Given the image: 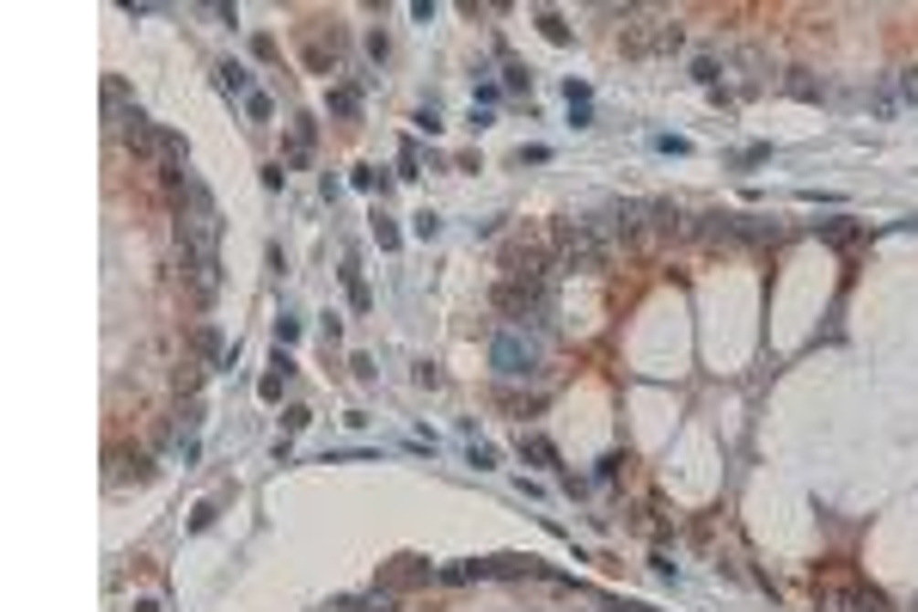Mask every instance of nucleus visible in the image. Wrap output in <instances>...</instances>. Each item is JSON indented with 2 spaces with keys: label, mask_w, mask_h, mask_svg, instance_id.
<instances>
[{
  "label": "nucleus",
  "mask_w": 918,
  "mask_h": 612,
  "mask_svg": "<svg viewBox=\"0 0 918 612\" xmlns=\"http://www.w3.org/2000/svg\"><path fill=\"white\" fill-rule=\"evenodd\" d=\"M894 111H900L894 86H876V92H870V117H894Z\"/></svg>",
  "instance_id": "nucleus-20"
},
{
  "label": "nucleus",
  "mask_w": 918,
  "mask_h": 612,
  "mask_svg": "<svg viewBox=\"0 0 918 612\" xmlns=\"http://www.w3.org/2000/svg\"><path fill=\"white\" fill-rule=\"evenodd\" d=\"M343 288H349V306H355V312H367V306H374V294H367V282H362V269H343Z\"/></svg>",
  "instance_id": "nucleus-18"
},
{
  "label": "nucleus",
  "mask_w": 918,
  "mask_h": 612,
  "mask_svg": "<svg viewBox=\"0 0 918 612\" xmlns=\"http://www.w3.org/2000/svg\"><path fill=\"white\" fill-rule=\"evenodd\" d=\"M215 86H221L227 99H251V74H245L239 61H221V68H215Z\"/></svg>",
  "instance_id": "nucleus-10"
},
{
  "label": "nucleus",
  "mask_w": 918,
  "mask_h": 612,
  "mask_svg": "<svg viewBox=\"0 0 918 612\" xmlns=\"http://www.w3.org/2000/svg\"><path fill=\"white\" fill-rule=\"evenodd\" d=\"M490 306H496L502 319H514V325L545 331V319H551V282H521V276H502V282L490 288Z\"/></svg>",
  "instance_id": "nucleus-2"
},
{
  "label": "nucleus",
  "mask_w": 918,
  "mask_h": 612,
  "mask_svg": "<svg viewBox=\"0 0 918 612\" xmlns=\"http://www.w3.org/2000/svg\"><path fill=\"white\" fill-rule=\"evenodd\" d=\"M784 92H796V99H827V80H815L808 68H790V74H784Z\"/></svg>",
  "instance_id": "nucleus-13"
},
{
  "label": "nucleus",
  "mask_w": 918,
  "mask_h": 612,
  "mask_svg": "<svg viewBox=\"0 0 918 612\" xmlns=\"http://www.w3.org/2000/svg\"><path fill=\"white\" fill-rule=\"evenodd\" d=\"M343 49H349L343 31H337V25H319V31H312V43H306V61L325 74V68H337V61H343Z\"/></svg>",
  "instance_id": "nucleus-7"
},
{
  "label": "nucleus",
  "mask_w": 918,
  "mask_h": 612,
  "mask_svg": "<svg viewBox=\"0 0 918 612\" xmlns=\"http://www.w3.org/2000/svg\"><path fill=\"white\" fill-rule=\"evenodd\" d=\"M625 49L631 56H655V49H680V19L673 13H655V6H625Z\"/></svg>",
  "instance_id": "nucleus-3"
},
{
  "label": "nucleus",
  "mask_w": 918,
  "mask_h": 612,
  "mask_svg": "<svg viewBox=\"0 0 918 612\" xmlns=\"http://www.w3.org/2000/svg\"><path fill=\"white\" fill-rule=\"evenodd\" d=\"M539 31H545L551 43H570V25L557 19V13H539Z\"/></svg>",
  "instance_id": "nucleus-21"
},
{
  "label": "nucleus",
  "mask_w": 918,
  "mask_h": 612,
  "mask_svg": "<svg viewBox=\"0 0 918 612\" xmlns=\"http://www.w3.org/2000/svg\"><path fill=\"white\" fill-rule=\"evenodd\" d=\"M178 245L221 258V208H178Z\"/></svg>",
  "instance_id": "nucleus-5"
},
{
  "label": "nucleus",
  "mask_w": 918,
  "mask_h": 612,
  "mask_svg": "<svg viewBox=\"0 0 918 612\" xmlns=\"http://www.w3.org/2000/svg\"><path fill=\"white\" fill-rule=\"evenodd\" d=\"M362 111V92L355 86H331V117H355Z\"/></svg>",
  "instance_id": "nucleus-17"
},
{
  "label": "nucleus",
  "mask_w": 918,
  "mask_h": 612,
  "mask_svg": "<svg viewBox=\"0 0 918 612\" xmlns=\"http://www.w3.org/2000/svg\"><path fill=\"white\" fill-rule=\"evenodd\" d=\"M428 575H435L428 564H417V557H398V564L386 570V588H410V582H428Z\"/></svg>",
  "instance_id": "nucleus-12"
},
{
  "label": "nucleus",
  "mask_w": 918,
  "mask_h": 612,
  "mask_svg": "<svg viewBox=\"0 0 918 612\" xmlns=\"http://www.w3.org/2000/svg\"><path fill=\"white\" fill-rule=\"evenodd\" d=\"M466 459H471L478 471H490V466H496V448H484V441H471V453H466Z\"/></svg>",
  "instance_id": "nucleus-24"
},
{
  "label": "nucleus",
  "mask_w": 918,
  "mask_h": 612,
  "mask_svg": "<svg viewBox=\"0 0 918 612\" xmlns=\"http://www.w3.org/2000/svg\"><path fill=\"white\" fill-rule=\"evenodd\" d=\"M190 349H196L203 362H221V331H215V325H196V331H190Z\"/></svg>",
  "instance_id": "nucleus-15"
},
{
  "label": "nucleus",
  "mask_w": 918,
  "mask_h": 612,
  "mask_svg": "<svg viewBox=\"0 0 918 612\" xmlns=\"http://www.w3.org/2000/svg\"><path fill=\"white\" fill-rule=\"evenodd\" d=\"M692 233L704 245H741V215H698Z\"/></svg>",
  "instance_id": "nucleus-8"
},
{
  "label": "nucleus",
  "mask_w": 918,
  "mask_h": 612,
  "mask_svg": "<svg viewBox=\"0 0 918 612\" xmlns=\"http://www.w3.org/2000/svg\"><path fill=\"white\" fill-rule=\"evenodd\" d=\"M245 111H251L258 122H269V117H276V104H269V92H251V99H245Z\"/></svg>",
  "instance_id": "nucleus-23"
},
{
  "label": "nucleus",
  "mask_w": 918,
  "mask_h": 612,
  "mask_svg": "<svg viewBox=\"0 0 918 612\" xmlns=\"http://www.w3.org/2000/svg\"><path fill=\"white\" fill-rule=\"evenodd\" d=\"M741 239H747V245H777V239H784V227H777V221H747V215H741Z\"/></svg>",
  "instance_id": "nucleus-14"
},
{
  "label": "nucleus",
  "mask_w": 918,
  "mask_h": 612,
  "mask_svg": "<svg viewBox=\"0 0 918 612\" xmlns=\"http://www.w3.org/2000/svg\"><path fill=\"white\" fill-rule=\"evenodd\" d=\"M820 233H827L833 245H857V227H851V221H827Z\"/></svg>",
  "instance_id": "nucleus-22"
},
{
  "label": "nucleus",
  "mask_w": 918,
  "mask_h": 612,
  "mask_svg": "<svg viewBox=\"0 0 918 612\" xmlns=\"http://www.w3.org/2000/svg\"><path fill=\"white\" fill-rule=\"evenodd\" d=\"M178 282L190 288V301L208 306L215 294H221V258H208V251H184L178 245Z\"/></svg>",
  "instance_id": "nucleus-4"
},
{
  "label": "nucleus",
  "mask_w": 918,
  "mask_h": 612,
  "mask_svg": "<svg viewBox=\"0 0 918 612\" xmlns=\"http://www.w3.org/2000/svg\"><path fill=\"white\" fill-rule=\"evenodd\" d=\"M514 453H521L527 466H551V471H557V448H551L539 428H521V435H514Z\"/></svg>",
  "instance_id": "nucleus-9"
},
{
  "label": "nucleus",
  "mask_w": 918,
  "mask_h": 612,
  "mask_svg": "<svg viewBox=\"0 0 918 612\" xmlns=\"http://www.w3.org/2000/svg\"><path fill=\"white\" fill-rule=\"evenodd\" d=\"M117 135H122V147H129V153H135V160H147V165H160V142H165V129H160V122H153V117H142V111H135V117L122 122Z\"/></svg>",
  "instance_id": "nucleus-6"
},
{
  "label": "nucleus",
  "mask_w": 918,
  "mask_h": 612,
  "mask_svg": "<svg viewBox=\"0 0 918 612\" xmlns=\"http://www.w3.org/2000/svg\"><path fill=\"white\" fill-rule=\"evenodd\" d=\"M888 86H894V99H900V104H918V68H900Z\"/></svg>",
  "instance_id": "nucleus-19"
},
{
  "label": "nucleus",
  "mask_w": 918,
  "mask_h": 612,
  "mask_svg": "<svg viewBox=\"0 0 918 612\" xmlns=\"http://www.w3.org/2000/svg\"><path fill=\"white\" fill-rule=\"evenodd\" d=\"M312 117H294V135H288V165H306V153H312Z\"/></svg>",
  "instance_id": "nucleus-11"
},
{
  "label": "nucleus",
  "mask_w": 918,
  "mask_h": 612,
  "mask_svg": "<svg viewBox=\"0 0 918 612\" xmlns=\"http://www.w3.org/2000/svg\"><path fill=\"white\" fill-rule=\"evenodd\" d=\"M545 362V331H527V325H502L490 337V367L502 380H533Z\"/></svg>",
  "instance_id": "nucleus-1"
},
{
  "label": "nucleus",
  "mask_w": 918,
  "mask_h": 612,
  "mask_svg": "<svg viewBox=\"0 0 918 612\" xmlns=\"http://www.w3.org/2000/svg\"><path fill=\"white\" fill-rule=\"evenodd\" d=\"M734 61H741V74H747V92H759V86H765V56H759V49H741Z\"/></svg>",
  "instance_id": "nucleus-16"
}]
</instances>
